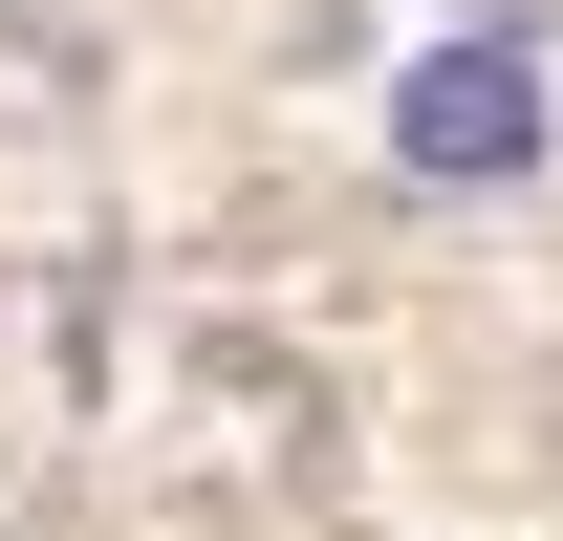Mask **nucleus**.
<instances>
[{
    "instance_id": "obj_1",
    "label": "nucleus",
    "mask_w": 563,
    "mask_h": 541,
    "mask_svg": "<svg viewBox=\"0 0 563 541\" xmlns=\"http://www.w3.org/2000/svg\"><path fill=\"white\" fill-rule=\"evenodd\" d=\"M542 152H563V66L520 22H455V44L390 66V174H412V196H520Z\"/></svg>"
}]
</instances>
